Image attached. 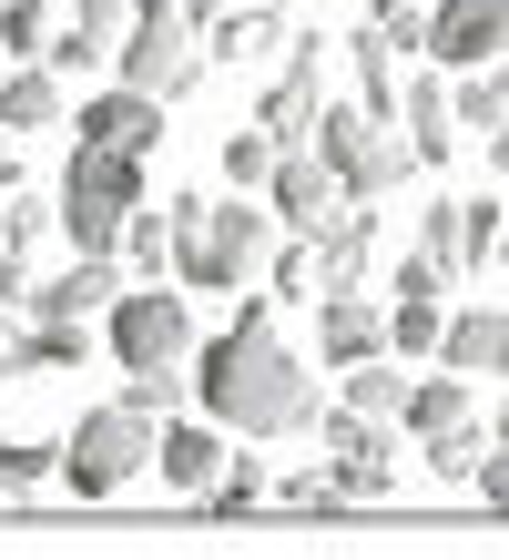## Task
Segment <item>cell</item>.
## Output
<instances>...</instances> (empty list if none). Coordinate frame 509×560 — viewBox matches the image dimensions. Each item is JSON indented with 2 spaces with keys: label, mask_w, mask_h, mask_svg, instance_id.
I'll list each match as a JSON object with an SVG mask.
<instances>
[{
  "label": "cell",
  "mask_w": 509,
  "mask_h": 560,
  "mask_svg": "<svg viewBox=\"0 0 509 560\" xmlns=\"http://www.w3.org/2000/svg\"><path fill=\"white\" fill-rule=\"evenodd\" d=\"M194 398L224 428H245V439H296V428H316V377H305V357L276 337V306H265V295L234 306V326L204 347Z\"/></svg>",
  "instance_id": "1"
},
{
  "label": "cell",
  "mask_w": 509,
  "mask_h": 560,
  "mask_svg": "<svg viewBox=\"0 0 509 560\" xmlns=\"http://www.w3.org/2000/svg\"><path fill=\"white\" fill-rule=\"evenodd\" d=\"M143 163H153V153H132V143L72 133V174H61V194H51V214H61V235H72V255H113L123 214L143 205Z\"/></svg>",
  "instance_id": "2"
},
{
  "label": "cell",
  "mask_w": 509,
  "mask_h": 560,
  "mask_svg": "<svg viewBox=\"0 0 509 560\" xmlns=\"http://www.w3.org/2000/svg\"><path fill=\"white\" fill-rule=\"evenodd\" d=\"M174 276L184 285H215V295H234L255 276V255H265V205H245V194H174Z\"/></svg>",
  "instance_id": "3"
},
{
  "label": "cell",
  "mask_w": 509,
  "mask_h": 560,
  "mask_svg": "<svg viewBox=\"0 0 509 560\" xmlns=\"http://www.w3.org/2000/svg\"><path fill=\"white\" fill-rule=\"evenodd\" d=\"M113 61H123L132 92H153V103H174V92H194L204 72H215V61H204V21L184 11V0H132Z\"/></svg>",
  "instance_id": "4"
},
{
  "label": "cell",
  "mask_w": 509,
  "mask_h": 560,
  "mask_svg": "<svg viewBox=\"0 0 509 560\" xmlns=\"http://www.w3.org/2000/svg\"><path fill=\"white\" fill-rule=\"evenodd\" d=\"M143 458H153V418L113 398V408L72 418V439H61V489H72V500H113V489L143 479Z\"/></svg>",
  "instance_id": "5"
},
{
  "label": "cell",
  "mask_w": 509,
  "mask_h": 560,
  "mask_svg": "<svg viewBox=\"0 0 509 560\" xmlns=\"http://www.w3.org/2000/svg\"><path fill=\"white\" fill-rule=\"evenodd\" d=\"M316 153H326V174L347 184V194H367V205H378V194H397L407 174H418V153H407V133L397 122H378V113H347V103H316Z\"/></svg>",
  "instance_id": "6"
},
{
  "label": "cell",
  "mask_w": 509,
  "mask_h": 560,
  "mask_svg": "<svg viewBox=\"0 0 509 560\" xmlns=\"http://www.w3.org/2000/svg\"><path fill=\"white\" fill-rule=\"evenodd\" d=\"M174 357H194V306L184 285H123L113 295V368H174Z\"/></svg>",
  "instance_id": "7"
},
{
  "label": "cell",
  "mask_w": 509,
  "mask_h": 560,
  "mask_svg": "<svg viewBox=\"0 0 509 560\" xmlns=\"http://www.w3.org/2000/svg\"><path fill=\"white\" fill-rule=\"evenodd\" d=\"M316 103H326V72H316V42H286V72L255 92V122L276 133V153L316 143Z\"/></svg>",
  "instance_id": "8"
},
{
  "label": "cell",
  "mask_w": 509,
  "mask_h": 560,
  "mask_svg": "<svg viewBox=\"0 0 509 560\" xmlns=\"http://www.w3.org/2000/svg\"><path fill=\"white\" fill-rule=\"evenodd\" d=\"M428 51L449 72H479L509 51V0H428Z\"/></svg>",
  "instance_id": "9"
},
{
  "label": "cell",
  "mask_w": 509,
  "mask_h": 560,
  "mask_svg": "<svg viewBox=\"0 0 509 560\" xmlns=\"http://www.w3.org/2000/svg\"><path fill=\"white\" fill-rule=\"evenodd\" d=\"M265 205H276L296 235H316V224L347 214V184L326 174V153H316V143H296V153H276V174H265Z\"/></svg>",
  "instance_id": "10"
},
{
  "label": "cell",
  "mask_w": 509,
  "mask_h": 560,
  "mask_svg": "<svg viewBox=\"0 0 509 560\" xmlns=\"http://www.w3.org/2000/svg\"><path fill=\"white\" fill-rule=\"evenodd\" d=\"M316 357H326V368H357V357H387V316L367 306L357 285L316 295Z\"/></svg>",
  "instance_id": "11"
},
{
  "label": "cell",
  "mask_w": 509,
  "mask_h": 560,
  "mask_svg": "<svg viewBox=\"0 0 509 560\" xmlns=\"http://www.w3.org/2000/svg\"><path fill=\"white\" fill-rule=\"evenodd\" d=\"M397 122H407V153H418V163H449L459 153V103H449L438 72H407L397 82Z\"/></svg>",
  "instance_id": "12"
},
{
  "label": "cell",
  "mask_w": 509,
  "mask_h": 560,
  "mask_svg": "<svg viewBox=\"0 0 509 560\" xmlns=\"http://www.w3.org/2000/svg\"><path fill=\"white\" fill-rule=\"evenodd\" d=\"M224 439H215V428H194V418H174V428H163V439H153V469H163V489H184V500H204V489H215L224 479Z\"/></svg>",
  "instance_id": "13"
},
{
  "label": "cell",
  "mask_w": 509,
  "mask_h": 560,
  "mask_svg": "<svg viewBox=\"0 0 509 560\" xmlns=\"http://www.w3.org/2000/svg\"><path fill=\"white\" fill-rule=\"evenodd\" d=\"M72 133H92V143H132V153H153L163 143V103H153V92H102V103H82L72 113Z\"/></svg>",
  "instance_id": "14"
},
{
  "label": "cell",
  "mask_w": 509,
  "mask_h": 560,
  "mask_svg": "<svg viewBox=\"0 0 509 560\" xmlns=\"http://www.w3.org/2000/svg\"><path fill=\"white\" fill-rule=\"evenodd\" d=\"M113 295H123V266H113V255H72V276L21 285V306L31 316H92V306H113Z\"/></svg>",
  "instance_id": "15"
},
{
  "label": "cell",
  "mask_w": 509,
  "mask_h": 560,
  "mask_svg": "<svg viewBox=\"0 0 509 560\" xmlns=\"http://www.w3.org/2000/svg\"><path fill=\"white\" fill-rule=\"evenodd\" d=\"M276 42H286V11H276V0H234V11L204 21V61H265Z\"/></svg>",
  "instance_id": "16"
},
{
  "label": "cell",
  "mask_w": 509,
  "mask_h": 560,
  "mask_svg": "<svg viewBox=\"0 0 509 560\" xmlns=\"http://www.w3.org/2000/svg\"><path fill=\"white\" fill-rule=\"evenodd\" d=\"M438 357H449L459 377H509V316H449V337H438Z\"/></svg>",
  "instance_id": "17"
},
{
  "label": "cell",
  "mask_w": 509,
  "mask_h": 560,
  "mask_svg": "<svg viewBox=\"0 0 509 560\" xmlns=\"http://www.w3.org/2000/svg\"><path fill=\"white\" fill-rule=\"evenodd\" d=\"M123 21H132V0H72V31L51 42V61H72V72H92V61H113Z\"/></svg>",
  "instance_id": "18"
},
{
  "label": "cell",
  "mask_w": 509,
  "mask_h": 560,
  "mask_svg": "<svg viewBox=\"0 0 509 560\" xmlns=\"http://www.w3.org/2000/svg\"><path fill=\"white\" fill-rule=\"evenodd\" d=\"M0 122H11V133H42V122H61V82L42 72V61L0 72Z\"/></svg>",
  "instance_id": "19"
},
{
  "label": "cell",
  "mask_w": 509,
  "mask_h": 560,
  "mask_svg": "<svg viewBox=\"0 0 509 560\" xmlns=\"http://www.w3.org/2000/svg\"><path fill=\"white\" fill-rule=\"evenodd\" d=\"M418 255H428V266L438 276H468V266H479V245H468V205H428V224H418Z\"/></svg>",
  "instance_id": "20"
},
{
  "label": "cell",
  "mask_w": 509,
  "mask_h": 560,
  "mask_svg": "<svg viewBox=\"0 0 509 560\" xmlns=\"http://www.w3.org/2000/svg\"><path fill=\"white\" fill-rule=\"evenodd\" d=\"M82 357H92V326H82V316H31L21 377H31V368H82Z\"/></svg>",
  "instance_id": "21"
},
{
  "label": "cell",
  "mask_w": 509,
  "mask_h": 560,
  "mask_svg": "<svg viewBox=\"0 0 509 560\" xmlns=\"http://www.w3.org/2000/svg\"><path fill=\"white\" fill-rule=\"evenodd\" d=\"M407 428H418V439H438V428H459L468 418V377L449 368V377H428V387H407V408H397Z\"/></svg>",
  "instance_id": "22"
},
{
  "label": "cell",
  "mask_w": 509,
  "mask_h": 560,
  "mask_svg": "<svg viewBox=\"0 0 509 560\" xmlns=\"http://www.w3.org/2000/svg\"><path fill=\"white\" fill-rule=\"evenodd\" d=\"M265 174H276V133H265V122H234V133H224V184L265 194Z\"/></svg>",
  "instance_id": "23"
},
{
  "label": "cell",
  "mask_w": 509,
  "mask_h": 560,
  "mask_svg": "<svg viewBox=\"0 0 509 560\" xmlns=\"http://www.w3.org/2000/svg\"><path fill=\"white\" fill-rule=\"evenodd\" d=\"M184 398H194L184 357H174V368H123V408H143V418H174Z\"/></svg>",
  "instance_id": "24"
},
{
  "label": "cell",
  "mask_w": 509,
  "mask_h": 560,
  "mask_svg": "<svg viewBox=\"0 0 509 560\" xmlns=\"http://www.w3.org/2000/svg\"><path fill=\"white\" fill-rule=\"evenodd\" d=\"M347 408L387 428V418L407 408V377H397V368H378V357H357V368H347Z\"/></svg>",
  "instance_id": "25"
},
{
  "label": "cell",
  "mask_w": 509,
  "mask_h": 560,
  "mask_svg": "<svg viewBox=\"0 0 509 560\" xmlns=\"http://www.w3.org/2000/svg\"><path fill=\"white\" fill-rule=\"evenodd\" d=\"M113 255H123V266H143V276H153V266H174V224H163L153 205H132V214H123V235H113Z\"/></svg>",
  "instance_id": "26"
},
{
  "label": "cell",
  "mask_w": 509,
  "mask_h": 560,
  "mask_svg": "<svg viewBox=\"0 0 509 560\" xmlns=\"http://www.w3.org/2000/svg\"><path fill=\"white\" fill-rule=\"evenodd\" d=\"M479 458H489V428H438V439H428V469L438 479H449V489H468V479H479Z\"/></svg>",
  "instance_id": "27"
},
{
  "label": "cell",
  "mask_w": 509,
  "mask_h": 560,
  "mask_svg": "<svg viewBox=\"0 0 509 560\" xmlns=\"http://www.w3.org/2000/svg\"><path fill=\"white\" fill-rule=\"evenodd\" d=\"M438 337H449L438 295H397V316H387V347H397V357H438Z\"/></svg>",
  "instance_id": "28"
},
{
  "label": "cell",
  "mask_w": 509,
  "mask_h": 560,
  "mask_svg": "<svg viewBox=\"0 0 509 560\" xmlns=\"http://www.w3.org/2000/svg\"><path fill=\"white\" fill-rule=\"evenodd\" d=\"M51 51V11L42 0H0V61H42Z\"/></svg>",
  "instance_id": "29"
},
{
  "label": "cell",
  "mask_w": 509,
  "mask_h": 560,
  "mask_svg": "<svg viewBox=\"0 0 509 560\" xmlns=\"http://www.w3.org/2000/svg\"><path fill=\"white\" fill-rule=\"evenodd\" d=\"M42 479H61L51 439H11V448H0V500H21V489H42Z\"/></svg>",
  "instance_id": "30"
},
{
  "label": "cell",
  "mask_w": 509,
  "mask_h": 560,
  "mask_svg": "<svg viewBox=\"0 0 509 560\" xmlns=\"http://www.w3.org/2000/svg\"><path fill=\"white\" fill-rule=\"evenodd\" d=\"M51 224H61V214H51V205H31V194H21V184H11V194H0V245H11V255H31V245H42V235H51Z\"/></svg>",
  "instance_id": "31"
},
{
  "label": "cell",
  "mask_w": 509,
  "mask_h": 560,
  "mask_svg": "<svg viewBox=\"0 0 509 560\" xmlns=\"http://www.w3.org/2000/svg\"><path fill=\"white\" fill-rule=\"evenodd\" d=\"M255 500H265V469H255V458H224V479L204 489V510H215V520H234V510H255Z\"/></svg>",
  "instance_id": "32"
},
{
  "label": "cell",
  "mask_w": 509,
  "mask_h": 560,
  "mask_svg": "<svg viewBox=\"0 0 509 560\" xmlns=\"http://www.w3.org/2000/svg\"><path fill=\"white\" fill-rule=\"evenodd\" d=\"M367 21H387L397 51H428V0H367Z\"/></svg>",
  "instance_id": "33"
},
{
  "label": "cell",
  "mask_w": 509,
  "mask_h": 560,
  "mask_svg": "<svg viewBox=\"0 0 509 560\" xmlns=\"http://www.w3.org/2000/svg\"><path fill=\"white\" fill-rule=\"evenodd\" d=\"M276 500L286 510H336L347 489H336V469H296V479H276Z\"/></svg>",
  "instance_id": "34"
},
{
  "label": "cell",
  "mask_w": 509,
  "mask_h": 560,
  "mask_svg": "<svg viewBox=\"0 0 509 560\" xmlns=\"http://www.w3.org/2000/svg\"><path fill=\"white\" fill-rule=\"evenodd\" d=\"M276 295H316V245H286L276 255Z\"/></svg>",
  "instance_id": "35"
},
{
  "label": "cell",
  "mask_w": 509,
  "mask_h": 560,
  "mask_svg": "<svg viewBox=\"0 0 509 560\" xmlns=\"http://www.w3.org/2000/svg\"><path fill=\"white\" fill-rule=\"evenodd\" d=\"M479 500L509 510V448H499V439H489V458H479Z\"/></svg>",
  "instance_id": "36"
},
{
  "label": "cell",
  "mask_w": 509,
  "mask_h": 560,
  "mask_svg": "<svg viewBox=\"0 0 509 560\" xmlns=\"http://www.w3.org/2000/svg\"><path fill=\"white\" fill-rule=\"evenodd\" d=\"M397 295H449V276H438L428 255H407V266H397Z\"/></svg>",
  "instance_id": "37"
},
{
  "label": "cell",
  "mask_w": 509,
  "mask_h": 560,
  "mask_svg": "<svg viewBox=\"0 0 509 560\" xmlns=\"http://www.w3.org/2000/svg\"><path fill=\"white\" fill-rule=\"evenodd\" d=\"M21 337H31V316H0V387L21 377Z\"/></svg>",
  "instance_id": "38"
},
{
  "label": "cell",
  "mask_w": 509,
  "mask_h": 560,
  "mask_svg": "<svg viewBox=\"0 0 509 560\" xmlns=\"http://www.w3.org/2000/svg\"><path fill=\"white\" fill-rule=\"evenodd\" d=\"M11 295H21V255L0 245V306H11Z\"/></svg>",
  "instance_id": "39"
},
{
  "label": "cell",
  "mask_w": 509,
  "mask_h": 560,
  "mask_svg": "<svg viewBox=\"0 0 509 560\" xmlns=\"http://www.w3.org/2000/svg\"><path fill=\"white\" fill-rule=\"evenodd\" d=\"M489 439H499V448H509V377H499V418H489Z\"/></svg>",
  "instance_id": "40"
},
{
  "label": "cell",
  "mask_w": 509,
  "mask_h": 560,
  "mask_svg": "<svg viewBox=\"0 0 509 560\" xmlns=\"http://www.w3.org/2000/svg\"><path fill=\"white\" fill-rule=\"evenodd\" d=\"M11 184H21V163H11V143H0V194H11Z\"/></svg>",
  "instance_id": "41"
},
{
  "label": "cell",
  "mask_w": 509,
  "mask_h": 560,
  "mask_svg": "<svg viewBox=\"0 0 509 560\" xmlns=\"http://www.w3.org/2000/svg\"><path fill=\"white\" fill-rule=\"evenodd\" d=\"M489 153H499V174H509V122H499V133H489Z\"/></svg>",
  "instance_id": "42"
},
{
  "label": "cell",
  "mask_w": 509,
  "mask_h": 560,
  "mask_svg": "<svg viewBox=\"0 0 509 560\" xmlns=\"http://www.w3.org/2000/svg\"><path fill=\"white\" fill-rule=\"evenodd\" d=\"M184 11H194V21H215V0H184Z\"/></svg>",
  "instance_id": "43"
},
{
  "label": "cell",
  "mask_w": 509,
  "mask_h": 560,
  "mask_svg": "<svg viewBox=\"0 0 509 560\" xmlns=\"http://www.w3.org/2000/svg\"><path fill=\"white\" fill-rule=\"evenodd\" d=\"M499 255H509V235H499Z\"/></svg>",
  "instance_id": "44"
},
{
  "label": "cell",
  "mask_w": 509,
  "mask_h": 560,
  "mask_svg": "<svg viewBox=\"0 0 509 560\" xmlns=\"http://www.w3.org/2000/svg\"><path fill=\"white\" fill-rule=\"evenodd\" d=\"M276 11H286V0H276Z\"/></svg>",
  "instance_id": "45"
}]
</instances>
